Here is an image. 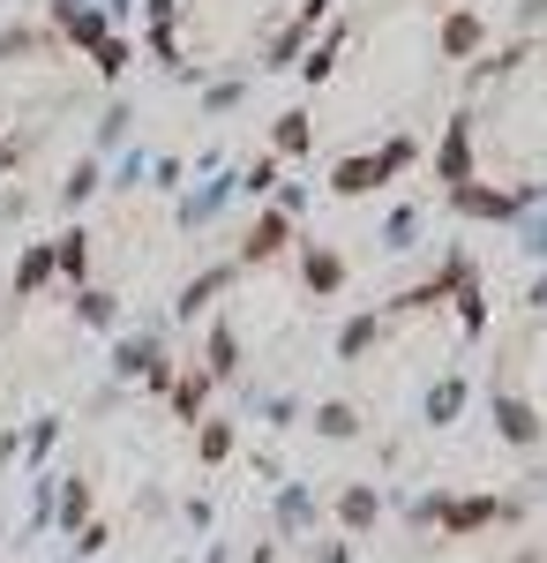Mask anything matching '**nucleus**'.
Returning a JSON list of instances; mask_svg holds the SVG:
<instances>
[{
  "label": "nucleus",
  "instance_id": "f257e3e1",
  "mask_svg": "<svg viewBox=\"0 0 547 563\" xmlns=\"http://www.w3.org/2000/svg\"><path fill=\"white\" fill-rule=\"evenodd\" d=\"M480 53L465 0H368L308 68V143L337 188H382L405 143L443 121L465 60Z\"/></svg>",
  "mask_w": 547,
  "mask_h": 563
},
{
  "label": "nucleus",
  "instance_id": "39448f33",
  "mask_svg": "<svg viewBox=\"0 0 547 563\" xmlns=\"http://www.w3.org/2000/svg\"><path fill=\"white\" fill-rule=\"evenodd\" d=\"M83 68H105V76L121 68V45H98L90 15L23 23L0 38V166L31 158L60 129V113L83 106Z\"/></svg>",
  "mask_w": 547,
  "mask_h": 563
},
{
  "label": "nucleus",
  "instance_id": "7ed1b4c3",
  "mask_svg": "<svg viewBox=\"0 0 547 563\" xmlns=\"http://www.w3.org/2000/svg\"><path fill=\"white\" fill-rule=\"evenodd\" d=\"M435 196L465 225H525L547 211V23L465 60L435 135Z\"/></svg>",
  "mask_w": 547,
  "mask_h": 563
},
{
  "label": "nucleus",
  "instance_id": "423d86ee",
  "mask_svg": "<svg viewBox=\"0 0 547 563\" xmlns=\"http://www.w3.org/2000/svg\"><path fill=\"white\" fill-rule=\"evenodd\" d=\"M480 413L517 459L547 466V271L488 323L480 346Z\"/></svg>",
  "mask_w": 547,
  "mask_h": 563
},
{
  "label": "nucleus",
  "instance_id": "20e7f679",
  "mask_svg": "<svg viewBox=\"0 0 547 563\" xmlns=\"http://www.w3.org/2000/svg\"><path fill=\"white\" fill-rule=\"evenodd\" d=\"M331 8L337 0H150L143 31H150V60L172 84L241 90L293 68L323 38Z\"/></svg>",
  "mask_w": 547,
  "mask_h": 563
},
{
  "label": "nucleus",
  "instance_id": "f03ea898",
  "mask_svg": "<svg viewBox=\"0 0 547 563\" xmlns=\"http://www.w3.org/2000/svg\"><path fill=\"white\" fill-rule=\"evenodd\" d=\"M488 323L495 301L472 256H443L398 294L353 308L331 346L345 406L382 429H450L465 398L480 390Z\"/></svg>",
  "mask_w": 547,
  "mask_h": 563
}]
</instances>
